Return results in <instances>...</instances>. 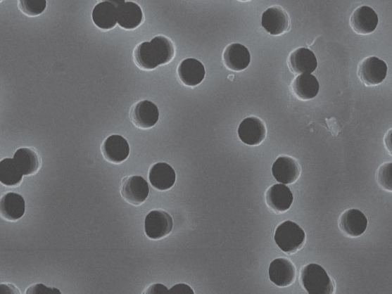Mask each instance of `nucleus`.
<instances>
[{
  "instance_id": "393cba45",
  "label": "nucleus",
  "mask_w": 392,
  "mask_h": 294,
  "mask_svg": "<svg viewBox=\"0 0 392 294\" xmlns=\"http://www.w3.org/2000/svg\"><path fill=\"white\" fill-rule=\"evenodd\" d=\"M23 174L13 159L6 158L0 162V181L8 187L20 185Z\"/></svg>"
},
{
  "instance_id": "bb28decb",
  "label": "nucleus",
  "mask_w": 392,
  "mask_h": 294,
  "mask_svg": "<svg viewBox=\"0 0 392 294\" xmlns=\"http://www.w3.org/2000/svg\"><path fill=\"white\" fill-rule=\"evenodd\" d=\"M377 179L381 188L392 192V162L384 163L379 168Z\"/></svg>"
},
{
  "instance_id": "4be33fe9",
  "label": "nucleus",
  "mask_w": 392,
  "mask_h": 294,
  "mask_svg": "<svg viewBox=\"0 0 392 294\" xmlns=\"http://www.w3.org/2000/svg\"><path fill=\"white\" fill-rule=\"evenodd\" d=\"M25 212V203L20 194L10 193L4 195L0 201V212L8 221L20 219Z\"/></svg>"
},
{
  "instance_id": "b1692460",
  "label": "nucleus",
  "mask_w": 392,
  "mask_h": 294,
  "mask_svg": "<svg viewBox=\"0 0 392 294\" xmlns=\"http://www.w3.org/2000/svg\"><path fill=\"white\" fill-rule=\"evenodd\" d=\"M13 160L23 176L37 174L40 168V159L36 151L30 148H20L14 154Z\"/></svg>"
},
{
  "instance_id": "0eeeda50",
  "label": "nucleus",
  "mask_w": 392,
  "mask_h": 294,
  "mask_svg": "<svg viewBox=\"0 0 392 294\" xmlns=\"http://www.w3.org/2000/svg\"><path fill=\"white\" fill-rule=\"evenodd\" d=\"M238 133L244 143L257 146L265 139L267 129L263 120L256 117H250L240 124Z\"/></svg>"
},
{
  "instance_id": "f8f14e48",
  "label": "nucleus",
  "mask_w": 392,
  "mask_h": 294,
  "mask_svg": "<svg viewBox=\"0 0 392 294\" xmlns=\"http://www.w3.org/2000/svg\"><path fill=\"white\" fill-rule=\"evenodd\" d=\"M92 20L96 27L110 30L118 23V10L116 1H103L94 8Z\"/></svg>"
},
{
  "instance_id": "aec40b11",
  "label": "nucleus",
  "mask_w": 392,
  "mask_h": 294,
  "mask_svg": "<svg viewBox=\"0 0 392 294\" xmlns=\"http://www.w3.org/2000/svg\"><path fill=\"white\" fill-rule=\"evenodd\" d=\"M289 64L294 73L311 74L317 68V59L309 49L300 48L291 54Z\"/></svg>"
},
{
  "instance_id": "7ed1b4c3",
  "label": "nucleus",
  "mask_w": 392,
  "mask_h": 294,
  "mask_svg": "<svg viewBox=\"0 0 392 294\" xmlns=\"http://www.w3.org/2000/svg\"><path fill=\"white\" fill-rule=\"evenodd\" d=\"M274 240L284 253L293 254L303 247L306 234L298 224L286 221L276 229Z\"/></svg>"
},
{
  "instance_id": "ddd939ff",
  "label": "nucleus",
  "mask_w": 392,
  "mask_h": 294,
  "mask_svg": "<svg viewBox=\"0 0 392 294\" xmlns=\"http://www.w3.org/2000/svg\"><path fill=\"white\" fill-rule=\"evenodd\" d=\"M264 29L272 36H279L289 28V18L285 11L280 6L267 8L261 20Z\"/></svg>"
},
{
  "instance_id": "9d476101",
  "label": "nucleus",
  "mask_w": 392,
  "mask_h": 294,
  "mask_svg": "<svg viewBox=\"0 0 392 294\" xmlns=\"http://www.w3.org/2000/svg\"><path fill=\"white\" fill-rule=\"evenodd\" d=\"M118 25L125 30H134L144 21L141 8L134 2L118 0Z\"/></svg>"
},
{
  "instance_id": "39448f33",
  "label": "nucleus",
  "mask_w": 392,
  "mask_h": 294,
  "mask_svg": "<svg viewBox=\"0 0 392 294\" xmlns=\"http://www.w3.org/2000/svg\"><path fill=\"white\" fill-rule=\"evenodd\" d=\"M388 72L387 64L377 57H369L359 65L358 76L368 86L377 85L385 80Z\"/></svg>"
},
{
  "instance_id": "f03ea898",
  "label": "nucleus",
  "mask_w": 392,
  "mask_h": 294,
  "mask_svg": "<svg viewBox=\"0 0 392 294\" xmlns=\"http://www.w3.org/2000/svg\"><path fill=\"white\" fill-rule=\"evenodd\" d=\"M301 282L309 294H334V285L324 267L310 264L303 268Z\"/></svg>"
},
{
  "instance_id": "a878e982",
  "label": "nucleus",
  "mask_w": 392,
  "mask_h": 294,
  "mask_svg": "<svg viewBox=\"0 0 392 294\" xmlns=\"http://www.w3.org/2000/svg\"><path fill=\"white\" fill-rule=\"evenodd\" d=\"M46 0H21L20 8L23 13L30 16H37L46 11Z\"/></svg>"
},
{
  "instance_id": "1a4fd4ad",
  "label": "nucleus",
  "mask_w": 392,
  "mask_h": 294,
  "mask_svg": "<svg viewBox=\"0 0 392 294\" xmlns=\"http://www.w3.org/2000/svg\"><path fill=\"white\" fill-rule=\"evenodd\" d=\"M351 27L360 34H369L376 30L379 18L378 15L368 6L357 8L351 15Z\"/></svg>"
},
{
  "instance_id": "5701e85b",
  "label": "nucleus",
  "mask_w": 392,
  "mask_h": 294,
  "mask_svg": "<svg viewBox=\"0 0 392 294\" xmlns=\"http://www.w3.org/2000/svg\"><path fill=\"white\" fill-rule=\"evenodd\" d=\"M292 86L295 94L304 101L315 98L320 90V84L317 77L311 74L298 76Z\"/></svg>"
},
{
  "instance_id": "9b49d317",
  "label": "nucleus",
  "mask_w": 392,
  "mask_h": 294,
  "mask_svg": "<svg viewBox=\"0 0 392 294\" xmlns=\"http://www.w3.org/2000/svg\"><path fill=\"white\" fill-rule=\"evenodd\" d=\"M101 151L108 161L119 164L129 157V146L123 136L111 135L103 143Z\"/></svg>"
},
{
  "instance_id": "2eb2a0df",
  "label": "nucleus",
  "mask_w": 392,
  "mask_h": 294,
  "mask_svg": "<svg viewBox=\"0 0 392 294\" xmlns=\"http://www.w3.org/2000/svg\"><path fill=\"white\" fill-rule=\"evenodd\" d=\"M295 267L285 258L275 259L269 267V278L278 287H289L295 280Z\"/></svg>"
},
{
  "instance_id": "6e6552de",
  "label": "nucleus",
  "mask_w": 392,
  "mask_h": 294,
  "mask_svg": "<svg viewBox=\"0 0 392 294\" xmlns=\"http://www.w3.org/2000/svg\"><path fill=\"white\" fill-rule=\"evenodd\" d=\"M339 226L348 237L357 238L361 236L367 230L368 220L361 211L352 209L341 215Z\"/></svg>"
},
{
  "instance_id": "cd10ccee",
  "label": "nucleus",
  "mask_w": 392,
  "mask_h": 294,
  "mask_svg": "<svg viewBox=\"0 0 392 294\" xmlns=\"http://www.w3.org/2000/svg\"><path fill=\"white\" fill-rule=\"evenodd\" d=\"M25 294H63L58 289L49 288L42 283L34 284L26 290Z\"/></svg>"
},
{
  "instance_id": "f257e3e1",
  "label": "nucleus",
  "mask_w": 392,
  "mask_h": 294,
  "mask_svg": "<svg viewBox=\"0 0 392 294\" xmlns=\"http://www.w3.org/2000/svg\"><path fill=\"white\" fill-rule=\"evenodd\" d=\"M175 56V48L167 37L159 36L151 41H144L134 51L136 63L145 70H153L168 64Z\"/></svg>"
},
{
  "instance_id": "2f4dec72",
  "label": "nucleus",
  "mask_w": 392,
  "mask_h": 294,
  "mask_svg": "<svg viewBox=\"0 0 392 294\" xmlns=\"http://www.w3.org/2000/svg\"><path fill=\"white\" fill-rule=\"evenodd\" d=\"M385 144L388 152L392 155V129L385 137Z\"/></svg>"
},
{
  "instance_id": "a211bd4d",
  "label": "nucleus",
  "mask_w": 392,
  "mask_h": 294,
  "mask_svg": "<svg viewBox=\"0 0 392 294\" xmlns=\"http://www.w3.org/2000/svg\"><path fill=\"white\" fill-rule=\"evenodd\" d=\"M178 75L182 83L190 87L201 84L205 79L206 69L201 62L195 58H187L180 63Z\"/></svg>"
},
{
  "instance_id": "20e7f679",
  "label": "nucleus",
  "mask_w": 392,
  "mask_h": 294,
  "mask_svg": "<svg viewBox=\"0 0 392 294\" xmlns=\"http://www.w3.org/2000/svg\"><path fill=\"white\" fill-rule=\"evenodd\" d=\"M172 227V219L167 212L155 210L146 216L145 233L151 239L158 240L167 236Z\"/></svg>"
},
{
  "instance_id": "c85d7f7f",
  "label": "nucleus",
  "mask_w": 392,
  "mask_h": 294,
  "mask_svg": "<svg viewBox=\"0 0 392 294\" xmlns=\"http://www.w3.org/2000/svg\"><path fill=\"white\" fill-rule=\"evenodd\" d=\"M169 294H195L193 289L185 283H179L173 286L170 290Z\"/></svg>"
},
{
  "instance_id": "c756f323",
  "label": "nucleus",
  "mask_w": 392,
  "mask_h": 294,
  "mask_svg": "<svg viewBox=\"0 0 392 294\" xmlns=\"http://www.w3.org/2000/svg\"><path fill=\"white\" fill-rule=\"evenodd\" d=\"M143 294H169V290L162 283L151 285Z\"/></svg>"
},
{
  "instance_id": "423d86ee",
  "label": "nucleus",
  "mask_w": 392,
  "mask_h": 294,
  "mask_svg": "<svg viewBox=\"0 0 392 294\" xmlns=\"http://www.w3.org/2000/svg\"><path fill=\"white\" fill-rule=\"evenodd\" d=\"M149 186L142 177L126 178L121 188V196L133 205L143 204L149 196Z\"/></svg>"
},
{
  "instance_id": "412c9836",
  "label": "nucleus",
  "mask_w": 392,
  "mask_h": 294,
  "mask_svg": "<svg viewBox=\"0 0 392 294\" xmlns=\"http://www.w3.org/2000/svg\"><path fill=\"white\" fill-rule=\"evenodd\" d=\"M267 203L271 209L280 212L289 210L293 204L291 190L284 184H277L267 190Z\"/></svg>"
},
{
  "instance_id": "f3484780",
  "label": "nucleus",
  "mask_w": 392,
  "mask_h": 294,
  "mask_svg": "<svg viewBox=\"0 0 392 294\" xmlns=\"http://www.w3.org/2000/svg\"><path fill=\"white\" fill-rule=\"evenodd\" d=\"M224 63L230 70H245L251 63L248 49L239 43H233L225 49L223 53Z\"/></svg>"
},
{
  "instance_id": "6ab92c4d",
  "label": "nucleus",
  "mask_w": 392,
  "mask_h": 294,
  "mask_svg": "<svg viewBox=\"0 0 392 294\" xmlns=\"http://www.w3.org/2000/svg\"><path fill=\"white\" fill-rule=\"evenodd\" d=\"M176 172L165 162L155 164L149 172L151 184L160 191L171 188L176 183Z\"/></svg>"
},
{
  "instance_id": "7c9ffc66",
  "label": "nucleus",
  "mask_w": 392,
  "mask_h": 294,
  "mask_svg": "<svg viewBox=\"0 0 392 294\" xmlns=\"http://www.w3.org/2000/svg\"><path fill=\"white\" fill-rule=\"evenodd\" d=\"M0 294H21L18 288L10 283L0 285Z\"/></svg>"
},
{
  "instance_id": "4468645a",
  "label": "nucleus",
  "mask_w": 392,
  "mask_h": 294,
  "mask_svg": "<svg viewBox=\"0 0 392 294\" xmlns=\"http://www.w3.org/2000/svg\"><path fill=\"white\" fill-rule=\"evenodd\" d=\"M159 109L150 101H143L137 103L132 111V119L139 128L149 129L158 122Z\"/></svg>"
},
{
  "instance_id": "dca6fc26",
  "label": "nucleus",
  "mask_w": 392,
  "mask_h": 294,
  "mask_svg": "<svg viewBox=\"0 0 392 294\" xmlns=\"http://www.w3.org/2000/svg\"><path fill=\"white\" fill-rule=\"evenodd\" d=\"M272 174L282 184H292L301 175L299 164L289 157H281L273 164Z\"/></svg>"
}]
</instances>
